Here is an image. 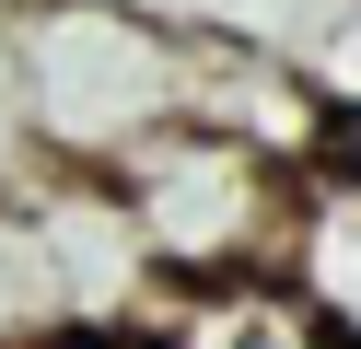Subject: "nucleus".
I'll list each match as a JSON object with an SVG mask.
<instances>
[{"label": "nucleus", "mask_w": 361, "mask_h": 349, "mask_svg": "<svg viewBox=\"0 0 361 349\" xmlns=\"http://www.w3.org/2000/svg\"><path fill=\"white\" fill-rule=\"evenodd\" d=\"M326 163H350V175H361V105H338V128H326Z\"/></svg>", "instance_id": "39448f33"}, {"label": "nucleus", "mask_w": 361, "mask_h": 349, "mask_svg": "<svg viewBox=\"0 0 361 349\" xmlns=\"http://www.w3.org/2000/svg\"><path fill=\"white\" fill-rule=\"evenodd\" d=\"M117 349H175V338H164V326H128V338H117Z\"/></svg>", "instance_id": "423d86ee"}, {"label": "nucleus", "mask_w": 361, "mask_h": 349, "mask_svg": "<svg viewBox=\"0 0 361 349\" xmlns=\"http://www.w3.org/2000/svg\"><path fill=\"white\" fill-rule=\"evenodd\" d=\"M117 209L140 221L164 291H210V279H280L291 256V198H303V163L257 152L233 128H164L140 163H117Z\"/></svg>", "instance_id": "f03ea898"}, {"label": "nucleus", "mask_w": 361, "mask_h": 349, "mask_svg": "<svg viewBox=\"0 0 361 349\" xmlns=\"http://www.w3.org/2000/svg\"><path fill=\"white\" fill-rule=\"evenodd\" d=\"M280 279L361 349V175L350 163H303V198H291V256Z\"/></svg>", "instance_id": "7ed1b4c3"}, {"label": "nucleus", "mask_w": 361, "mask_h": 349, "mask_svg": "<svg viewBox=\"0 0 361 349\" xmlns=\"http://www.w3.org/2000/svg\"><path fill=\"white\" fill-rule=\"evenodd\" d=\"M24 349H117V338H24Z\"/></svg>", "instance_id": "0eeeda50"}, {"label": "nucleus", "mask_w": 361, "mask_h": 349, "mask_svg": "<svg viewBox=\"0 0 361 349\" xmlns=\"http://www.w3.org/2000/svg\"><path fill=\"white\" fill-rule=\"evenodd\" d=\"M12 152L47 175H117L198 116V35L128 0H12L0 35Z\"/></svg>", "instance_id": "f257e3e1"}, {"label": "nucleus", "mask_w": 361, "mask_h": 349, "mask_svg": "<svg viewBox=\"0 0 361 349\" xmlns=\"http://www.w3.org/2000/svg\"><path fill=\"white\" fill-rule=\"evenodd\" d=\"M164 326L175 349H350L326 314H314L291 279H210V291H164Z\"/></svg>", "instance_id": "20e7f679"}]
</instances>
